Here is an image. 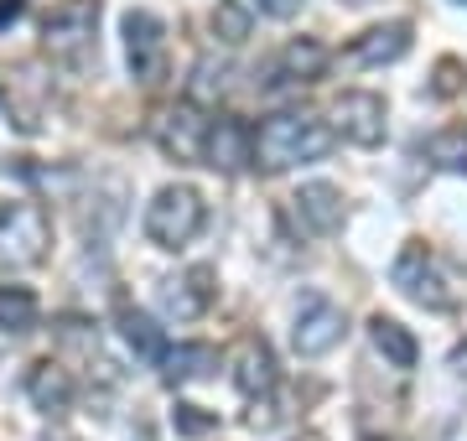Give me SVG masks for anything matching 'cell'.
I'll use <instances>...</instances> for the list:
<instances>
[{
	"label": "cell",
	"instance_id": "8992f818",
	"mask_svg": "<svg viewBox=\"0 0 467 441\" xmlns=\"http://www.w3.org/2000/svg\"><path fill=\"white\" fill-rule=\"evenodd\" d=\"M389 281L416 306H426V312H447L451 306V291H447V281H441V271H436V260L426 244H405L400 260H395V271H389Z\"/></svg>",
	"mask_w": 467,
	"mask_h": 441
},
{
	"label": "cell",
	"instance_id": "4fadbf2b",
	"mask_svg": "<svg viewBox=\"0 0 467 441\" xmlns=\"http://www.w3.org/2000/svg\"><path fill=\"white\" fill-rule=\"evenodd\" d=\"M161 306H167L177 323L202 317V312L213 306V271H208V265H192L187 275H171L167 286H161Z\"/></svg>",
	"mask_w": 467,
	"mask_h": 441
},
{
	"label": "cell",
	"instance_id": "44dd1931",
	"mask_svg": "<svg viewBox=\"0 0 467 441\" xmlns=\"http://www.w3.org/2000/svg\"><path fill=\"white\" fill-rule=\"evenodd\" d=\"M420 156L441 171H467V130L462 125H447V130H436V136L420 140Z\"/></svg>",
	"mask_w": 467,
	"mask_h": 441
},
{
	"label": "cell",
	"instance_id": "603a6c76",
	"mask_svg": "<svg viewBox=\"0 0 467 441\" xmlns=\"http://www.w3.org/2000/svg\"><path fill=\"white\" fill-rule=\"evenodd\" d=\"M250 26H254V16H250L244 0H218L213 5V36L223 47H244L250 42Z\"/></svg>",
	"mask_w": 467,
	"mask_h": 441
},
{
	"label": "cell",
	"instance_id": "9a60e30c",
	"mask_svg": "<svg viewBox=\"0 0 467 441\" xmlns=\"http://www.w3.org/2000/svg\"><path fill=\"white\" fill-rule=\"evenodd\" d=\"M119 338H125V348H130L135 358H140V364H156V369H161V358H167V327L156 323V317H150V312H140V306H119Z\"/></svg>",
	"mask_w": 467,
	"mask_h": 441
},
{
	"label": "cell",
	"instance_id": "7c38bea8",
	"mask_svg": "<svg viewBox=\"0 0 467 441\" xmlns=\"http://www.w3.org/2000/svg\"><path fill=\"white\" fill-rule=\"evenodd\" d=\"M234 385H239V395L254 400V405L275 390V354H270L265 338H244L234 348Z\"/></svg>",
	"mask_w": 467,
	"mask_h": 441
},
{
	"label": "cell",
	"instance_id": "e0dca14e",
	"mask_svg": "<svg viewBox=\"0 0 467 441\" xmlns=\"http://www.w3.org/2000/svg\"><path fill=\"white\" fill-rule=\"evenodd\" d=\"M208 369H218L213 343H177V348H167V358H161V379H167V385H192V379H202Z\"/></svg>",
	"mask_w": 467,
	"mask_h": 441
},
{
	"label": "cell",
	"instance_id": "ac0fdd59",
	"mask_svg": "<svg viewBox=\"0 0 467 441\" xmlns=\"http://www.w3.org/2000/svg\"><path fill=\"white\" fill-rule=\"evenodd\" d=\"M26 395H32L36 410L63 415V410L73 405V379H67V369H57V364H36V369L26 374Z\"/></svg>",
	"mask_w": 467,
	"mask_h": 441
},
{
	"label": "cell",
	"instance_id": "30bf717a",
	"mask_svg": "<svg viewBox=\"0 0 467 441\" xmlns=\"http://www.w3.org/2000/svg\"><path fill=\"white\" fill-rule=\"evenodd\" d=\"M291 213H296L301 234H337L343 229V192H337L333 182H306L296 187V198H291Z\"/></svg>",
	"mask_w": 467,
	"mask_h": 441
},
{
	"label": "cell",
	"instance_id": "4316f807",
	"mask_svg": "<svg viewBox=\"0 0 467 441\" xmlns=\"http://www.w3.org/2000/svg\"><path fill=\"white\" fill-rule=\"evenodd\" d=\"M21 16H26V0H0V32H5V26H16Z\"/></svg>",
	"mask_w": 467,
	"mask_h": 441
},
{
	"label": "cell",
	"instance_id": "8fae6325",
	"mask_svg": "<svg viewBox=\"0 0 467 441\" xmlns=\"http://www.w3.org/2000/svg\"><path fill=\"white\" fill-rule=\"evenodd\" d=\"M202 161L218 167V171H244L254 161V130L244 119L218 115L213 125H208V151H202Z\"/></svg>",
	"mask_w": 467,
	"mask_h": 441
},
{
	"label": "cell",
	"instance_id": "277c9868",
	"mask_svg": "<svg viewBox=\"0 0 467 441\" xmlns=\"http://www.w3.org/2000/svg\"><path fill=\"white\" fill-rule=\"evenodd\" d=\"M94 26H99V0H67L42 26V47L52 57H63V63H78L94 47Z\"/></svg>",
	"mask_w": 467,
	"mask_h": 441
},
{
	"label": "cell",
	"instance_id": "7402d4cb",
	"mask_svg": "<svg viewBox=\"0 0 467 441\" xmlns=\"http://www.w3.org/2000/svg\"><path fill=\"white\" fill-rule=\"evenodd\" d=\"M36 296L26 286H0V333H32L36 327Z\"/></svg>",
	"mask_w": 467,
	"mask_h": 441
},
{
	"label": "cell",
	"instance_id": "ffe728a7",
	"mask_svg": "<svg viewBox=\"0 0 467 441\" xmlns=\"http://www.w3.org/2000/svg\"><path fill=\"white\" fill-rule=\"evenodd\" d=\"M223 94H229V63L223 57H198L192 63V78H187V99L198 104V109H208Z\"/></svg>",
	"mask_w": 467,
	"mask_h": 441
},
{
	"label": "cell",
	"instance_id": "3957f363",
	"mask_svg": "<svg viewBox=\"0 0 467 441\" xmlns=\"http://www.w3.org/2000/svg\"><path fill=\"white\" fill-rule=\"evenodd\" d=\"M47 213L36 203H0V271H26L47 255Z\"/></svg>",
	"mask_w": 467,
	"mask_h": 441
},
{
	"label": "cell",
	"instance_id": "f1b7e54d",
	"mask_svg": "<svg viewBox=\"0 0 467 441\" xmlns=\"http://www.w3.org/2000/svg\"><path fill=\"white\" fill-rule=\"evenodd\" d=\"M291 441H322V436H312V431H306V436H291Z\"/></svg>",
	"mask_w": 467,
	"mask_h": 441
},
{
	"label": "cell",
	"instance_id": "5b68a950",
	"mask_svg": "<svg viewBox=\"0 0 467 441\" xmlns=\"http://www.w3.org/2000/svg\"><path fill=\"white\" fill-rule=\"evenodd\" d=\"M208 125L213 119H202L198 104L182 99L150 119V136H156V146L167 156H177V161H202V151H208Z\"/></svg>",
	"mask_w": 467,
	"mask_h": 441
},
{
	"label": "cell",
	"instance_id": "ba28073f",
	"mask_svg": "<svg viewBox=\"0 0 467 441\" xmlns=\"http://www.w3.org/2000/svg\"><path fill=\"white\" fill-rule=\"evenodd\" d=\"M343 306H333L327 296H301L296 306V327H291V348L301 358H322L327 348L343 343Z\"/></svg>",
	"mask_w": 467,
	"mask_h": 441
},
{
	"label": "cell",
	"instance_id": "52a82bcc",
	"mask_svg": "<svg viewBox=\"0 0 467 441\" xmlns=\"http://www.w3.org/2000/svg\"><path fill=\"white\" fill-rule=\"evenodd\" d=\"M125 57H130V73L146 88L161 84V73H167V26L150 11H130L125 16Z\"/></svg>",
	"mask_w": 467,
	"mask_h": 441
},
{
	"label": "cell",
	"instance_id": "9c48e42d",
	"mask_svg": "<svg viewBox=\"0 0 467 441\" xmlns=\"http://www.w3.org/2000/svg\"><path fill=\"white\" fill-rule=\"evenodd\" d=\"M333 136L353 140V146H379L384 140V99L379 94H368V88H348V94H337L333 104Z\"/></svg>",
	"mask_w": 467,
	"mask_h": 441
},
{
	"label": "cell",
	"instance_id": "5bb4252c",
	"mask_svg": "<svg viewBox=\"0 0 467 441\" xmlns=\"http://www.w3.org/2000/svg\"><path fill=\"white\" fill-rule=\"evenodd\" d=\"M410 52V21H384V26H368L364 36H353L348 57L358 68H384V63H400Z\"/></svg>",
	"mask_w": 467,
	"mask_h": 441
},
{
	"label": "cell",
	"instance_id": "cb8c5ba5",
	"mask_svg": "<svg viewBox=\"0 0 467 441\" xmlns=\"http://www.w3.org/2000/svg\"><path fill=\"white\" fill-rule=\"evenodd\" d=\"M171 426H177V436H208V431H218V415L202 410V405H182V400H177Z\"/></svg>",
	"mask_w": 467,
	"mask_h": 441
},
{
	"label": "cell",
	"instance_id": "484cf974",
	"mask_svg": "<svg viewBox=\"0 0 467 441\" xmlns=\"http://www.w3.org/2000/svg\"><path fill=\"white\" fill-rule=\"evenodd\" d=\"M254 5H260L265 16H275V21H285V16H296L301 11V0H254Z\"/></svg>",
	"mask_w": 467,
	"mask_h": 441
},
{
	"label": "cell",
	"instance_id": "83f0119b",
	"mask_svg": "<svg viewBox=\"0 0 467 441\" xmlns=\"http://www.w3.org/2000/svg\"><path fill=\"white\" fill-rule=\"evenodd\" d=\"M451 369H457V374H467V348H457V354H451Z\"/></svg>",
	"mask_w": 467,
	"mask_h": 441
},
{
	"label": "cell",
	"instance_id": "7a4b0ae2",
	"mask_svg": "<svg viewBox=\"0 0 467 441\" xmlns=\"http://www.w3.org/2000/svg\"><path fill=\"white\" fill-rule=\"evenodd\" d=\"M202 219H208V208H202L198 187H182V182L161 187V192L146 203V239L156 244V250H182V244L198 239Z\"/></svg>",
	"mask_w": 467,
	"mask_h": 441
},
{
	"label": "cell",
	"instance_id": "2e32d148",
	"mask_svg": "<svg viewBox=\"0 0 467 441\" xmlns=\"http://www.w3.org/2000/svg\"><path fill=\"white\" fill-rule=\"evenodd\" d=\"M333 63V52L322 47L317 36H291L281 47V78L285 84H317Z\"/></svg>",
	"mask_w": 467,
	"mask_h": 441
},
{
	"label": "cell",
	"instance_id": "6da1fadb",
	"mask_svg": "<svg viewBox=\"0 0 467 441\" xmlns=\"http://www.w3.org/2000/svg\"><path fill=\"white\" fill-rule=\"evenodd\" d=\"M333 140L337 136L327 119L285 109V115H270L254 130V161L265 171H285V167H296V161H322V156L333 151Z\"/></svg>",
	"mask_w": 467,
	"mask_h": 441
},
{
	"label": "cell",
	"instance_id": "d6986e66",
	"mask_svg": "<svg viewBox=\"0 0 467 441\" xmlns=\"http://www.w3.org/2000/svg\"><path fill=\"white\" fill-rule=\"evenodd\" d=\"M368 338H374V348L384 354V364H389V369H416L420 343L410 338L395 317H374V323H368Z\"/></svg>",
	"mask_w": 467,
	"mask_h": 441
},
{
	"label": "cell",
	"instance_id": "d4e9b609",
	"mask_svg": "<svg viewBox=\"0 0 467 441\" xmlns=\"http://www.w3.org/2000/svg\"><path fill=\"white\" fill-rule=\"evenodd\" d=\"M457 88H462V63H441V68H436V84H431V94H441V99H447V94H457Z\"/></svg>",
	"mask_w": 467,
	"mask_h": 441
},
{
	"label": "cell",
	"instance_id": "f546056e",
	"mask_svg": "<svg viewBox=\"0 0 467 441\" xmlns=\"http://www.w3.org/2000/svg\"><path fill=\"white\" fill-rule=\"evenodd\" d=\"M42 441H73V436H42Z\"/></svg>",
	"mask_w": 467,
	"mask_h": 441
}]
</instances>
